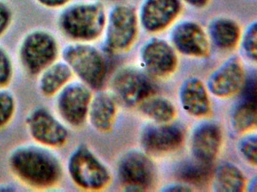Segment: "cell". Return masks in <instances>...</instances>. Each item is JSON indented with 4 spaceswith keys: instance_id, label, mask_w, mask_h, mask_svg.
Instances as JSON below:
<instances>
[{
    "instance_id": "1",
    "label": "cell",
    "mask_w": 257,
    "mask_h": 192,
    "mask_svg": "<svg viewBox=\"0 0 257 192\" xmlns=\"http://www.w3.org/2000/svg\"><path fill=\"white\" fill-rule=\"evenodd\" d=\"M13 176L34 190H52L59 187L65 174L64 164L56 150L34 141L15 146L7 156Z\"/></svg>"
},
{
    "instance_id": "2",
    "label": "cell",
    "mask_w": 257,
    "mask_h": 192,
    "mask_svg": "<svg viewBox=\"0 0 257 192\" xmlns=\"http://www.w3.org/2000/svg\"><path fill=\"white\" fill-rule=\"evenodd\" d=\"M106 13L99 2H82L66 9L58 21V28L70 42L91 43L105 30Z\"/></svg>"
},
{
    "instance_id": "3",
    "label": "cell",
    "mask_w": 257,
    "mask_h": 192,
    "mask_svg": "<svg viewBox=\"0 0 257 192\" xmlns=\"http://www.w3.org/2000/svg\"><path fill=\"white\" fill-rule=\"evenodd\" d=\"M61 58L68 64L75 79L92 90L103 87L107 74V63L100 50L91 43L70 42L61 48Z\"/></svg>"
},
{
    "instance_id": "4",
    "label": "cell",
    "mask_w": 257,
    "mask_h": 192,
    "mask_svg": "<svg viewBox=\"0 0 257 192\" xmlns=\"http://www.w3.org/2000/svg\"><path fill=\"white\" fill-rule=\"evenodd\" d=\"M64 169L72 184L80 190H102L111 180L108 168L85 144H79L72 150Z\"/></svg>"
},
{
    "instance_id": "5",
    "label": "cell",
    "mask_w": 257,
    "mask_h": 192,
    "mask_svg": "<svg viewBox=\"0 0 257 192\" xmlns=\"http://www.w3.org/2000/svg\"><path fill=\"white\" fill-rule=\"evenodd\" d=\"M61 48L56 36L43 28L28 32L19 43L18 61L28 76L37 75L61 58Z\"/></svg>"
},
{
    "instance_id": "6",
    "label": "cell",
    "mask_w": 257,
    "mask_h": 192,
    "mask_svg": "<svg viewBox=\"0 0 257 192\" xmlns=\"http://www.w3.org/2000/svg\"><path fill=\"white\" fill-rule=\"evenodd\" d=\"M25 126L31 140L45 146L58 150L70 141V128L45 105H37L28 112Z\"/></svg>"
},
{
    "instance_id": "7",
    "label": "cell",
    "mask_w": 257,
    "mask_h": 192,
    "mask_svg": "<svg viewBox=\"0 0 257 192\" xmlns=\"http://www.w3.org/2000/svg\"><path fill=\"white\" fill-rule=\"evenodd\" d=\"M92 90L73 79L54 98V111L70 129L82 128L88 120Z\"/></svg>"
},
{
    "instance_id": "8",
    "label": "cell",
    "mask_w": 257,
    "mask_h": 192,
    "mask_svg": "<svg viewBox=\"0 0 257 192\" xmlns=\"http://www.w3.org/2000/svg\"><path fill=\"white\" fill-rule=\"evenodd\" d=\"M138 13L132 6L115 4L106 15L105 44L108 50L129 49L138 36Z\"/></svg>"
},
{
    "instance_id": "9",
    "label": "cell",
    "mask_w": 257,
    "mask_h": 192,
    "mask_svg": "<svg viewBox=\"0 0 257 192\" xmlns=\"http://www.w3.org/2000/svg\"><path fill=\"white\" fill-rule=\"evenodd\" d=\"M183 9L181 0H143L138 20L146 31L159 32L169 27L181 14Z\"/></svg>"
},
{
    "instance_id": "10",
    "label": "cell",
    "mask_w": 257,
    "mask_h": 192,
    "mask_svg": "<svg viewBox=\"0 0 257 192\" xmlns=\"http://www.w3.org/2000/svg\"><path fill=\"white\" fill-rule=\"evenodd\" d=\"M171 40L174 48L184 55L204 58L210 54L208 34L195 21H182L175 26L171 32Z\"/></svg>"
},
{
    "instance_id": "11",
    "label": "cell",
    "mask_w": 257,
    "mask_h": 192,
    "mask_svg": "<svg viewBox=\"0 0 257 192\" xmlns=\"http://www.w3.org/2000/svg\"><path fill=\"white\" fill-rule=\"evenodd\" d=\"M120 180L131 190L148 188L154 180V166L143 153L131 152L124 156L118 168Z\"/></svg>"
},
{
    "instance_id": "12",
    "label": "cell",
    "mask_w": 257,
    "mask_h": 192,
    "mask_svg": "<svg viewBox=\"0 0 257 192\" xmlns=\"http://www.w3.org/2000/svg\"><path fill=\"white\" fill-rule=\"evenodd\" d=\"M141 58L149 72L160 78L171 74L177 66L175 50L163 39L148 40L141 50Z\"/></svg>"
},
{
    "instance_id": "13",
    "label": "cell",
    "mask_w": 257,
    "mask_h": 192,
    "mask_svg": "<svg viewBox=\"0 0 257 192\" xmlns=\"http://www.w3.org/2000/svg\"><path fill=\"white\" fill-rule=\"evenodd\" d=\"M112 88L122 102L128 105L141 104L154 92L150 81L140 72L124 70L117 74Z\"/></svg>"
},
{
    "instance_id": "14",
    "label": "cell",
    "mask_w": 257,
    "mask_h": 192,
    "mask_svg": "<svg viewBox=\"0 0 257 192\" xmlns=\"http://www.w3.org/2000/svg\"><path fill=\"white\" fill-rule=\"evenodd\" d=\"M244 84V72L237 58L227 60L208 80V88L214 96L227 98L240 91Z\"/></svg>"
},
{
    "instance_id": "15",
    "label": "cell",
    "mask_w": 257,
    "mask_h": 192,
    "mask_svg": "<svg viewBox=\"0 0 257 192\" xmlns=\"http://www.w3.org/2000/svg\"><path fill=\"white\" fill-rule=\"evenodd\" d=\"M183 130L178 126H150L143 134L142 145L149 152L162 154L178 148L183 144Z\"/></svg>"
},
{
    "instance_id": "16",
    "label": "cell",
    "mask_w": 257,
    "mask_h": 192,
    "mask_svg": "<svg viewBox=\"0 0 257 192\" xmlns=\"http://www.w3.org/2000/svg\"><path fill=\"white\" fill-rule=\"evenodd\" d=\"M75 79L68 64L60 58L45 68L37 76V90L46 98H53L65 86Z\"/></svg>"
},
{
    "instance_id": "17",
    "label": "cell",
    "mask_w": 257,
    "mask_h": 192,
    "mask_svg": "<svg viewBox=\"0 0 257 192\" xmlns=\"http://www.w3.org/2000/svg\"><path fill=\"white\" fill-rule=\"evenodd\" d=\"M222 141L219 126L206 123L195 130L192 136V148L195 158L206 163H212L216 158Z\"/></svg>"
},
{
    "instance_id": "18",
    "label": "cell",
    "mask_w": 257,
    "mask_h": 192,
    "mask_svg": "<svg viewBox=\"0 0 257 192\" xmlns=\"http://www.w3.org/2000/svg\"><path fill=\"white\" fill-rule=\"evenodd\" d=\"M180 98L183 109L190 115L202 117L210 112V100L207 90L198 78H190L183 84Z\"/></svg>"
},
{
    "instance_id": "19",
    "label": "cell",
    "mask_w": 257,
    "mask_h": 192,
    "mask_svg": "<svg viewBox=\"0 0 257 192\" xmlns=\"http://www.w3.org/2000/svg\"><path fill=\"white\" fill-rule=\"evenodd\" d=\"M116 106L112 96L108 93L100 92L92 96L88 120L96 130L102 133L109 132L115 122Z\"/></svg>"
},
{
    "instance_id": "20",
    "label": "cell",
    "mask_w": 257,
    "mask_h": 192,
    "mask_svg": "<svg viewBox=\"0 0 257 192\" xmlns=\"http://www.w3.org/2000/svg\"><path fill=\"white\" fill-rule=\"evenodd\" d=\"M208 37L219 49L231 50L240 42L241 30L234 20L219 16L214 18L209 24Z\"/></svg>"
},
{
    "instance_id": "21",
    "label": "cell",
    "mask_w": 257,
    "mask_h": 192,
    "mask_svg": "<svg viewBox=\"0 0 257 192\" xmlns=\"http://www.w3.org/2000/svg\"><path fill=\"white\" fill-rule=\"evenodd\" d=\"M244 186V176L234 165H222L215 174L214 189L216 192H239L243 190Z\"/></svg>"
},
{
    "instance_id": "22",
    "label": "cell",
    "mask_w": 257,
    "mask_h": 192,
    "mask_svg": "<svg viewBox=\"0 0 257 192\" xmlns=\"http://www.w3.org/2000/svg\"><path fill=\"white\" fill-rule=\"evenodd\" d=\"M140 104L141 111L158 122H168L175 116L174 105L163 98H148Z\"/></svg>"
},
{
    "instance_id": "23",
    "label": "cell",
    "mask_w": 257,
    "mask_h": 192,
    "mask_svg": "<svg viewBox=\"0 0 257 192\" xmlns=\"http://www.w3.org/2000/svg\"><path fill=\"white\" fill-rule=\"evenodd\" d=\"M212 174L211 163H206L196 159L182 165L179 169V178L192 184H204Z\"/></svg>"
},
{
    "instance_id": "24",
    "label": "cell",
    "mask_w": 257,
    "mask_h": 192,
    "mask_svg": "<svg viewBox=\"0 0 257 192\" xmlns=\"http://www.w3.org/2000/svg\"><path fill=\"white\" fill-rule=\"evenodd\" d=\"M255 102L246 100L239 105L233 112L232 126L237 132H244L255 126L256 122Z\"/></svg>"
},
{
    "instance_id": "25",
    "label": "cell",
    "mask_w": 257,
    "mask_h": 192,
    "mask_svg": "<svg viewBox=\"0 0 257 192\" xmlns=\"http://www.w3.org/2000/svg\"><path fill=\"white\" fill-rule=\"evenodd\" d=\"M18 99L9 87L0 88V130L7 128L16 118Z\"/></svg>"
},
{
    "instance_id": "26",
    "label": "cell",
    "mask_w": 257,
    "mask_h": 192,
    "mask_svg": "<svg viewBox=\"0 0 257 192\" xmlns=\"http://www.w3.org/2000/svg\"><path fill=\"white\" fill-rule=\"evenodd\" d=\"M16 66L13 56L0 45V88L10 87L15 78Z\"/></svg>"
},
{
    "instance_id": "27",
    "label": "cell",
    "mask_w": 257,
    "mask_h": 192,
    "mask_svg": "<svg viewBox=\"0 0 257 192\" xmlns=\"http://www.w3.org/2000/svg\"><path fill=\"white\" fill-rule=\"evenodd\" d=\"M243 52L249 60H256L257 26L256 22H251L240 37Z\"/></svg>"
},
{
    "instance_id": "28",
    "label": "cell",
    "mask_w": 257,
    "mask_h": 192,
    "mask_svg": "<svg viewBox=\"0 0 257 192\" xmlns=\"http://www.w3.org/2000/svg\"><path fill=\"white\" fill-rule=\"evenodd\" d=\"M240 153L251 164H256V136L255 135L246 136L239 145Z\"/></svg>"
},
{
    "instance_id": "29",
    "label": "cell",
    "mask_w": 257,
    "mask_h": 192,
    "mask_svg": "<svg viewBox=\"0 0 257 192\" xmlns=\"http://www.w3.org/2000/svg\"><path fill=\"white\" fill-rule=\"evenodd\" d=\"M13 12L5 3L0 2V38L5 36L13 22Z\"/></svg>"
},
{
    "instance_id": "30",
    "label": "cell",
    "mask_w": 257,
    "mask_h": 192,
    "mask_svg": "<svg viewBox=\"0 0 257 192\" xmlns=\"http://www.w3.org/2000/svg\"><path fill=\"white\" fill-rule=\"evenodd\" d=\"M40 4L51 8H58L67 4L71 0H37Z\"/></svg>"
},
{
    "instance_id": "31",
    "label": "cell",
    "mask_w": 257,
    "mask_h": 192,
    "mask_svg": "<svg viewBox=\"0 0 257 192\" xmlns=\"http://www.w3.org/2000/svg\"><path fill=\"white\" fill-rule=\"evenodd\" d=\"M181 1L191 7L201 9L207 7L211 0H181Z\"/></svg>"
},
{
    "instance_id": "32",
    "label": "cell",
    "mask_w": 257,
    "mask_h": 192,
    "mask_svg": "<svg viewBox=\"0 0 257 192\" xmlns=\"http://www.w3.org/2000/svg\"><path fill=\"white\" fill-rule=\"evenodd\" d=\"M191 190L192 189L189 188L187 186H181V184L169 186V188H166V190H169V192H186V190Z\"/></svg>"
},
{
    "instance_id": "33",
    "label": "cell",
    "mask_w": 257,
    "mask_h": 192,
    "mask_svg": "<svg viewBox=\"0 0 257 192\" xmlns=\"http://www.w3.org/2000/svg\"><path fill=\"white\" fill-rule=\"evenodd\" d=\"M16 186L9 183H0V192H15L17 190Z\"/></svg>"
},
{
    "instance_id": "34",
    "label": "cell",
    "mask_w": 257,
    "mask_h": 192,
    "mask_svg": "<svg viewBox=\"0 0 257 192\" xmlns=\"http://www.w3.org/2000/svg\"><path fill=\"white\" fill-rule=\"evenodd\" d=\"M106 1L115 2H123L124 1V0H106Z\"/></svg>"
}]
</instances>
